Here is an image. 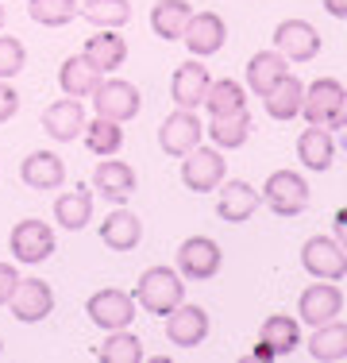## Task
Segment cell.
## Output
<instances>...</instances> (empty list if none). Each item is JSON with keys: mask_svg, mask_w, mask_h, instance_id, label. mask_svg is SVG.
Segmentation results:
<instances>
[{"mask_svg": "<svg viewBox=\"0 0 347 363\" xmlns=\"http://www.w3.org/2000/svg\"><path fill=\"white\" fill-rule=\"evenodd\" d=\"M309 356L317 363H340L347 359V325L343 321H324L309 336Z\"/></svg>", "mask_w": 347, "mask_h": 363, "instance_id": "obj_27", "label": "cell"}, {"mask_svg": "<svg viewBox=\"0 0 347 363\" xmlns=\"http://www.w3.org/2000/svg\"><path fill=\"white\" fill-rule=\"evenodd\" d=\"M205 135L212 140V147H220V151H236V147H243L251 135V112L239 108V112H232V116H212V124L205 128Z\"/></svg>", "mask_w": 347, "mask_h": 363, "instance_id": "obj_30", "label": "cell"}, {"mask_svg": "<svg viewBox=\"0 0 347 363\" xmlns=\"http://www.w3.org/2000/svg\"><path fill=\"white\" fill-rule=\"evenodd\" d=\"M85 124H89V120H85V105L77 97H62V101L42 108V128H47V135L58 143H74L77 135L85 132Z\"/></svg>", "mask_w": 347, "mask_h": 363, "instance_id": "obj_16", "label": "cell"}, {"mask_svg": "<svg viewBox=\"0 0 347 363\" xmlns=\"http://www.w3.org/2000/svg\"><path fill=\"white\" fill-rule=\"evenodd\" d=\"M81 55L89 58L93 70L112 74V70H120V66H124V58H127V43H124V35H120V31H112V28H97L89 39H85Z\"/></svg>", "mask_w": 347, "mask_h": 363, "instance_id": "obj_19", "label": "cell"}, {"mask_svg": "<svg viewBox=\"0 0 347 363\" xmlns=\"http://www.w3.org/2000/svg\"><path fill=\"white\" fill-rule=\"evenodd\" d=\"M208 336V313L193 301H181L178 309L166 313V340L174 348H197Z\"/></svg>", "mask_w": 347, "mask_h": 363, "instance_id": "obj_14", "label": "cell"}, {"mask_svg": "<svg viewBox=\"0 0 347 363\" xmlns=\"http://www.w3.org/2000/svg\"><path fill=\"white\" fill-rule=\"evenodd\" d=\"M258 194L274 217H301L309 209V182L297 170H274Z\"/></svg>", "mask_w": 347, "mask_h": 363, "instance_id": "obj_2", "label": "cell"}, {"mask_svg": "<svg viewBox=\"0 0 347 363\" xmlns=\"http://www.w3.org/2000/svg\"><path fill=\"white\" fill-rule=\"evenodd\" d=\"M85 313H89V321L97 325V328H104V333H116V328H127V325L135 321V298L127 290L104 286L97 294H89Z\"/></svg>", "mask_w": 347, "mask_h": 363, "instance_id": "obj_6", "label": "cell"}, {"mask_svg": "<svg viewBox=\"0 0 347 363\" xmlns=\"http://www.w3.org/2000/svg\"><path fill=\"white\" fill-rule=\"evenodd\" d=\"M12 317L23 325H35V321H47L50 313H55V290H50V282L42 279H20V286L12 294Z\"/></svg>", "mask_w": 347, "mask_h": 363, "instance_id": "obj_12", "label": "cell"}, {"mask_svg": "<svg viewBox=\"0 0 347 363\" xmlns=\"http://www.w3.org/2000/svg\"><path fill=\"white\" fill-rule=\"evenodd\" d=\"M320 31L309 20H282L274 28V50L285 62H312L320 55Z\"/></svg>", "mask_w": 347, "mask_h": 363, "instance_id": "obj_8", "label": "cell"}, {"mask_svg": "<svg viewBox=\"0 0 347 363\" xmlns=\"http://www.w3.org/2000/svg\"><path fill=\"white\" fill-rule=\"evenodd\" d=\"M224 267V252L212 236H189L178 247V274L189 282H208Z\"/></svg>", "mask_w": 347, "mask_h": 363, "instance_id": "obj_4", "label": "cell"}, {"mask_svg": "<svg viewBox=\"0 0 347 363\" xmlns=\"http://www.w3.org/2000/svg\"><path fill=\"white\" fill-rule=\"evenodd\" d=\"M20 178L31 189H62L66 186V162L55 151H31L20 162Z\"/></svg>", "mask_w": 347, "mask_h": 363, "instance_id": "obj_21", "label": "cell"}, {"mask_svg": "<svg viewBox=\"0 0 347 363\" xmlns=\"http://www.w3.org/2000/svg\"><path fill=\"white\" fill-rule=\"evenodd\" d=\"M181 186L193 189V194H212L216 186L224 182L228 167H224V155L220 147H201L197 143L189 155H181Z\"/></svg>", "mask_w": 347, "mask_h": 363, "instance_id": "obj_5", "label": "cell"}, {"mask_svg": "<svg viewBox=\"0 0 347 363\" xmlns=\"http://www.w3.org/2000/svg\"><path fill=\"white\" fill-rule=\"evenodd\" d=\"M81 16L93 23V28H112L120 31L127 20H132V4L127 0H85Z\"/></svg>", "mask_w": 347, "mask_h": 363, "instance_id": "obj_34", "label": "cell"}, {"mask_svg": "<svg viewBox=\"0 0 347 363\" xmlns=\"http://www.w3.org/2000/svg\"><path fill=\"white\" fill-rule=\"evenodd\" d=\"M0 356H4V340H0Z\"/></svg>", "mask_w": 347, "mask_h": 363, "instance_id": "obj_45", "label": "cell"}, {"mask_svg": "<svg viewBox=\"0 0 347 363\" xmlns=\"http://www.w3.org/2000/svg\"><path fill=\"white\" fill-rule=\"evenodd\" d=\"M77 12H81L77 0H28V16L39 28H66Z\"/></svg>", "mask_w": 347, "mask_h": 363, "instance_id": "obj_36", "label": "cell"}, {"mask_svg": "<svg viewBox=\"0 0 347 363\" xmlns=\"http://www.w3.org/2000/svg\"><path fill=\"white\" fill-rule=\"evenodd\" d=\"M93 217V189L89 186H74L66 194H58L55 201V220L69 232H81Z\"/></svg>", "mask_w": 347, "mask_h": 363, "instance_id": "obj_26", "label": "cell"}, {"mask_svg": "<svg viewBox=\"0 0 347 363\" xmlns=\"http://www.w3.org/2000/svg\"><path fill=\"white\" fill-rule=\"evenodd\" d=\"M224 39H228V23H224V16H216V12H193L189 23H186V35H181V43L189 47L193 58L216 55V50L224 47Z\"/></svg>", "mask_w": 347, "mask_h": 363, "instance_id": "obj_13", "label": "cell"}, {"mask_svg": "<svg viewBox=\"0 0 347 363\" xmlns=\"http://www.w3.org/2000/svg\"><path fill=\"white\" fill-rule=\"evenodd\" d=\"M297 159H301V167H305V170H317V174L332 170V162H336L332 132H328L324 124H309L305 132L297 135Z\"/></svg>", "mask_w": 347, "mask_h": 363, "instance_id": "obj_20", "label": "cell"}, {"mask_svg": "<svg viewBox=\"0 0 347 363\" xmlns=\"http://www.w3.org/2000/svg\"><path fill=\"white\" fill-rule=\"evenodd\" d=\"M16 286H20V274H16L12 263H0V306H8L12 301Z\"/></svg>", "mask_w": 347, "mask_h": 363, "instance_id": "obj_39", "label": "cell"}, {"mask_svg": "<svg viewBox=\"0 0 347 363\" xmlns=\"http://www.w3.org/2000/svg\"><path fill=\"white\" fill-rule=\"evenodd\" d=\"M97 359L101 363H143V340L135 333H127V328H116V333H108Z\"/></svg>", "mask_w": 347, "mask_h": 363, "instance_id": "obj_35", "label": "cell"}, {"mask_svg": "<svg viewBox=\"0 0 347 363\" xmlns=\"http://www.w3.org/2000/svg\"><path fill=\"white\" fill-rule=\"evenodd\" d=\"M343 85L336 82V77H317V82L305 85V101H301V116L309 120V124H332L336 108H340L343 101Z\"/></svg>", "mask_w": 347, "mask_h": 363, "instance_id": "obj_17", "label": "cell"}, {"mask_svg": "<svg viewBox=\"0 0 347 363\" xmlns=\"http://www.w3.org/2000/svg\"><path fill=\"white\" fill-rule=\"evenodd\" d=\"M23 66H28V47L16 35H0V82L16 77Z\"/></svg>", "mask_w": 347, "mask_h": 363, "instance_id": "obj_37", "label": "cell"}, {"mask_svg": "<svg viewBox=\"0 0 347 363\" xmlns=\"http://www.w3.org/2000/svg\"><path fill=\"white\" fill-rule=\"evenodd\" d=\"M93 108H97V116H104V120L127 124V120L139 116L143 97H139V89L132 82H124V77H101V85L93 89Z\"/></svg>", "mask_w": 347, "mask_h": 363, "instance_id": "obj_3", "label": "cell"}, {"mask_svg": "<svg viewBox=\"0 0 347 363\" xmlns=\"http://www.w3.org/2000/svg\"><path fill=\"white\" fill-rule=\"evenodd\" d=\"M343 313V290L328 279H312V286L301 290V301H297V317L305 325H324L332 317Z\"/></svg>", "mask_w": 347, "mask_h": 363, "instance_id": "obj_11", "label": "cell"}, {"mask_svg": "<svg viewBox=\"0 0 347 363\" xmlns=\"http://www.w3.org/2000/svg\"><path fill=\"white\" fill-rule=\"evenodd\" d=\"M282 77H290V62H285L278 50H258V55L247 62V89L255 93L258 101L271 97L274 85L282 82Z\"/></svg>", "mask_w": 347, "mask_h": 363, "instance_id": "obj_22", "label": "cell"}, {"mask_svg": "<svg viewBox=\"0 0 347 363\" xmlns=\"http://www.w3.org/2000/svg\"><path fill=\"white\" fill-rule=\"evenodd\" d=\"M216 189H220V197H216V217L228 220V224L251 220V213L258 209V201H263V194H258L251 182H243V178L220 182Z\"/></svg>", "mask_w": 347, "mask_h": 363, "instance_id": "obj_15", "label": "cell"}, {"mask_svg": "<svg viewBox=\"0 0 347 363\" xmlns=\"http://www.w3.org/2000/svg\"><path fill=\"white\" fill-rule=\"evenodd\" d=\"M258 340H266L274 348V356L282 359V356H290L293 348L301 344V328L293 317H285V313H271L263 321V333H258Z\"/></svg>", "mask_w": 347, "mask_h": 363, "instance_id": "obj_33", "label": "cell"}, {"mask_svg": "<svg viewBox=\"0 0 347 363\" xmlns=\"http://www.w3.org/2000/svg\"><path fill=\"white\" fill-rule=\"evenodd\" d=\"M135 306H143L151 317H166L170 309H178L186 301V279L178 274V267H147L135 282Z\"/></svg>", "mask_w": 347, "mask_h": 363, "instance_id": "obj_1", "label": "cell"}, {"mask_svg": "<svg viewBox=\"0 0 347 363\" xmlns=\"http://www.w3.org/2000/svg\"><path fill=\"white\" fill-rule=\"evenodd\" d=\"M0 31H4V4H0Z\"/></svg>", "mask_w": 347, "mask_h": 363, "instance_id": "obj_44", "label": "cell"}, {"mask_svg": "<svg viewBox=\"0 0 347 363\" xmlns=\"http://www.w3.org/2000/svg\"><path fill=\"white\" fill-rule=\"evenodd\" d=\"M301 101H305V82L290 74V77H282V82L274 85L271 97H263V105H266V116L285 124V120L301 116Z\"/></svg>", "mask_w": 347, "mask_h": 363, "instance_id": "obj_29", "label": "cell"}, {"mask_svg": "<svg viewBox=\"0 0 347 363\" xmlns=\"http://www.w3.org/2000/svg\"><path fill=\"white\" fill-rule=\"evenodd\" d=\"M251 359H263V363H271V359H278V356H274V348H271L266 340H258V344H255V352H251Z\"/></svg>", "mask_w": 347, "mask_h": 363, "instance_id": "obj_43", "label": "cell"}, {"mask_svg": "<svg viewBox=\"0 0 347 363\" xmlns=\"http://www.w3.org/2000/svg\"><path fill=\"white\" fill-rule=\"evenodd\" d=\"M81 140H85V147H89L93 155L108 159V155H116L120 147H124V124H116V120H104V116H93L89 124H85Z\"/></svg>", "mask_w": 347, "mask_h": 363, "instance_id": "obj_32", "label": "cell"}, {"mask_svg": "<svg viewBox=\"0 0 347 363\" xmlns=\"http://www.w3.org/2000/svg\"><path fill=\"white\" fill-rule=\"evenodd\" d=\"M324 12L336 20H347V0H324Z\"/></svg>", "mask_w": 347, "mask_h": 363, "instance_id": "obj_41", "label": "cell"}, {"mask_svg": "<svg viewBox=\"0 0 347 363\" xmlns=\"http://www.w3.org/2000/svg\"><path fill=\"white\" fill-rule=\"evenodd\" d=\"M328 128H340V132H347V93H343V101H340V108H336V116H332V124Z\"/></svg>", "mask_w": 347, "mask_h": 363, "instance_id": "obj_42", "label": "cell"}, {"mask_svg": "<svg viewBox=\"0 0 347 363\" xmlns=\"http://www.w3.org/2000/svg\"><path fill=\"white\" fill-rule=\"evenodd\" d=\"M139 240H143V220L135 217V213L127 209H116L108 213L101 224V244L112 247V252H132V247H139Z\"/></svg>", "mask_w": 347, "mask_h": 363, "instance_id": "obj_25", "label": "cell"}, {"mask_svg": "<svg viewBox=\"0 0 347 363\" xmlns=\"http://www.w3.org/2000/svg\"><path fill=\"white\" fill-rule=\"evenodd\" d=\"M93 189L104 194L108 201H127V197L135 194V170L108 155V159L97 162V170H93Z\"/></svg>", "mask_w": 347, "mask_h": 363, "instance_id": "obj_23", "label": "cell"}, {"mask_svg": "<svg viewBox=\"0 0 347 363\" xmlns=\"http://www.w3.org/2000/svg\"><path fill=\"white\" fill-rule=\"evenodd\" d=\"M201 108H208V116H232V112L247 108V89L232 77H220V82H208V93L201 101Z\"/></svg>", "mask_w": 347, "mask_h": 363, "instance_id": "obj_31", "label": "cell"}, {"mask_svg": "<svg viewBox=\"0 0 347 363\" xmlns=\"http://www.w3.org/2000/svg\"><path fill=\"white\" fill-rule=\"evenodd\" d=\"M101 77L104 74L93 70L85 55H69V58H62V66H58V85H62V93L66 97H77V101L93 97V89L101 85Z\"/></svg>", "mask_w": 347, "mask_h": 363, "instance_id": "obj_24", "label": "cell"}, {"mask_svg": "<svg viewBox=\"0 0 347 363\" xmlns=\"http://www.w3.org/2000/svg\"><path fill=\"white\" fill-rule=\"evenodd\" d=\"M332 232H336V244L347 252V205L343 209H336V220H332Z\"/></svg>", "mask_w": 347, "mask_h": 363, "instance_id": "obj_40", "label": "cell"}, {"mask_svg": "<svg viewBox=\"0 0 347 363\" xmlns=\"http://www.w3.org/2000/svg\"><path fill=\"white\" fill-rule=\"evenodd\" d=\"M208 82H212V74H208V66L201 58H189V62H181L178 70H174V82H170V93H174V105L178 108H201L205 93H208Z\"/></svg>", "mask_w": 347, "mask_h": 363, "instance_id": "obj_18", "label": "cell"}, {"mask_svg": "<svg viewBox=\"0 0 347 363\" xmlns=\"http://www.w3.org/2000/svg\"><path fill=\"white\" fill-rule=\"evenodd\" d=\"M8 247H12V259H20V263H28V267L47 263V259L55 255V228L42 224L39 217H28L12 228Z\"/></svg>", "mask_w": 347, "mask_h": 363, "instance_id": "obj_7", "label": "cell"}, {"mask_svg": "<svg viewBox=\"0 0 347 363\" xmlns=\"http://www.w3.org/2000/svg\"><path fill=\"white\" fill-rule=\"evenodd\" d=\"M201 140H205V124L197 120V112H193V108H178V112H170V116L162 120V128H159V147H162L166 155H174V159L189 155Z\"/></svg>", "mask_w": 347, "mask_h": 363, "instance_id": "obj_10", "label": "cell"}, {"mask_svg": "<svg viewBox=\"0 0 347 363\" xmlns=\"http://www.w3.org/2000/svg\"><path fill=\"white\" fill-rule=\"evenodd\" d=\"M301 267L312 279L340 282L347 274V252L336 244V236H309L305 247H301Z\"/></svg>", "mask_w": 347, "mask_h": 363, "instance_id": "obj_9", "label": "cell"}, {"mask_svg": "<svg viewBox=\"0 0 347 363\" xmlns=\"http://www.w3.org/2000/svg\"><path fill=\"white\" fill-rule=\"evenodd\" d=\"M16 112H20V93H16L8 82H0V124H8Z\"/></svg>", "mask_w": 347, "mask_h": 363, "instance_id": "obj_38", "label": "cell"}, {"mask_svg": "<svg viewBox=\"0 0 347 363\" xmlns=\"http://www.w3.org/2000/svg\"><path fill=\"white\" fill-rule=\"evenodd\" d=\"M189 16H193V8H189V0H159V4L151 8V31L159 39H181L186 35V23Z\"/></svg>", "mask_w": 347, "mask_h": 363, "instance_id": "obj_28", "label": "cell"}]
</instances>
